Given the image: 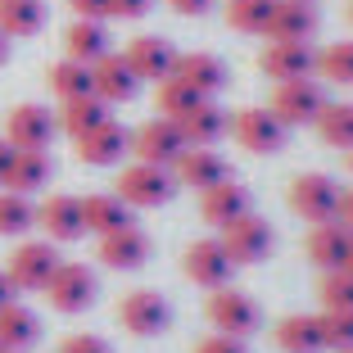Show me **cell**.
<instances>
[{
    "label": "cell",
    "instance_id": "1",
    "mask_svg": "<svg viewBox=\"0 0 353 353\" xmlns=\"http://www.w3.org/2000/svg\"><path fill=\"white\" fill-rule=\"evenodd\" d=\"M114 195L127 208H159L176 195V176H172V168H159V163H132L118 172Z\"/></svg>",
    "mask_w": 353,
    "mask_h": 353
},
{
    "label": "cell",
    "instance_id": "2",
    "mask_svg": "<svg viewBox=\"0 0 353 353\" xmlns=\"http://www.w3.org/2000/svg\"><path fill=\"white\" fill-rule=\"evenodd\" d=\"M59 263L63 259L54 250V240H23V245H14L10 263H5V276L14 290H46Z\"/></svg>",
    "mask_w": 353,
    "mask_h": 353
},
{
    "label": "cell",
    "instance_id": "3",
    "mask_svg": "<svg viewBox=\"0 0 353 353\" xmlns=\"http://www.w3.org/2000/svg\"><path fill=\"white\" fill-rule=\"evenodd\" d=\"M290 213L303 222H335L340 213V186H335V176L326 172H303L290 181Z\"/></svg>",
    "mask_w": 353,
    "mask_h": 353
},
{
    "label": "cell",
    "instance_id": "4",
    "mask_svg": "<svg viewBox=\"0 0 353 353\" xmlns=\"http://www.w3.org/2000/svg\"><path fill=\"white\" fill-rule=\"evenodd\" d=\"M95 294H100V276H95L86 263H59L50 276V285H46V299H50L54 312H86L95 303Z\"/></svg>",
    "mask_w": 353,
    "mask_h": 353
},
{
    "label": "cell",
    "instance_id": "5",
    "mask_svg": "<svg viewBox=\"0 0 353 353\" xmlns=\"http://www.w3.org/2000/svg\"><path fill=\"white\" fill-rule=\"evenodd\" d=\"M118 326L136 340H150V335H163L172 326V303L159 290H132L118 299Z\"/></svg>",
    "mask_w": 353,
    "mask_h": 353
},
{
    "label": "cell",
    "instance_id": "6",
    "mask_svg": "<svg viewBox=\"0 0 353 353\" xmlns=\"http://www.w3.org/2000/svg\"><path fill=\"white\" fill-rule=\"evenodd\" d=\"M204 312H208V322H213V331L231 335V340L254 335V331H259V322H263L259 303H254L245 290H231V285H222V290L208 294V308Z\"/></svg>",
    "mask_w": 353,
    "mask_h": 353
},
{
    "label": "cell",
    "instance_id": "7",
    "mask_svg": "<svg viewBox=\"0 0 353 353\" xmlns=\"http://www.w3.org/2000/svg\"><path fill=\"white\" fill-rule=\"evenodd\" d=\"M268 109L285 127H308V123H317V118H322L326 91H322V82H312V77H299V82H276Z\"/></svg>",
    "mask_w": 353,
    "mask_h": 353
},
{
    "label": "cell",
    "instance_id": "8",
    "mask_svg": "<svg viewBox=\"0 0 353 353\" xmlns=\"http://www.w3.org/2000/svg\"><path fill=\"white\" fill-rule=\"evenodd\" d=\"M59 136V114H50L46 104H14L5 114V141L14 150H50Z\"/></svg>",
    "mask_w": 353,
    "mask_h": 353
},
{
    "label": "cell",
    "instance_id": "9",
    "mask_svg": "<svg viewBox=\"0 0 353 353\" xmlns=\"http://www.w3.org/2000/svg\"><path fill=\"white\" fill-rule=\"evenodd\" d=\"M231 136H236L240 150H250V154H276V150L285 145L290 127L281 123L272 109H263V104H250V109H240V114L231 118Z\"/></svg>",
    "mask_w": 353,
    "mask_h": 353
},
{
    "label": "cell",
    "instance_id": "10",
    "mask_svg": "<svg viewBox=\"0 0 353 353\" xmlns=\"http://www.w3.org/2000/svg\"><path fill=\"white\" fill-rule=\"evenodd\" d=\"M272 245H276V231H272L268 218H259V213H245V218L227 222L222 227V250L231 254V263H263L272 254Z\"/></svg>",
    "mask_w": 353,
    "mask_h": 353
},
{
    "label": "cell",
    "instance_id": "11",
    "mask_svg": "<svg viewBox=\"0 0 353 353\" xmlns=\"http://www.w3.org/2000/svg\"><path fill=\"white\" fill-rule=\"evenodd\" d=\"M186 150V136L172 118H150L132 132V154L136 163H159V168H172L176 154Z\"/></svg>",
    "mask_w": 353,
    "mask_h": 353
},
{
    "label": "cell",
    "instance_id": "12",
    "mask_svg": "<svg viewBox=\"0 0 353 353\" xmlns=\"http://www.w3.org/2000/svg\"><path fill=\"white\" fill-rule=\"evenodd\" d=\"M231 254L222 250V240H195V245H186V254H181V272H186V281H195V285H204V290H222V285H231Z\"/></svg>",
    "mask_w": 353,
    "mask_h": 353
},
{
    "label": "cell",
    "instance_id": "13",
    "mask_svg": "<svg viewBox=\"0 0 353 353\" xmlns=\"http://www.w3.org/2000/svg\"><path fill=\"white\" fill-rule=\"evenodd\" d=\"M259 68L272 82H299L317 73V50L308 41H268L259 54Z\"/></svg>",
    "mask_w": 353,
    "mask_h": 353
},
{
    "label": "cell",
    "instance_id": "14",
    "mask_svg": "<svg viewBox=\"0 0 353 353\" xmlns=\"http://www.w3.org/2000/svg\"><path fill=\"white\" fill-rule=\"evenodd\" d=\"M172 176H176V186H190V190H199V195H204L208 186L227 181L231 168H227V159H222L218 150H208V145H186L181 154H176V163H172Z\"/></svg>",
    "mask_w": 353,
    "mask_h": 353
},
{
    "label": "cell",
    "instance_id": "15",
    "mask_svg": "<svg viewBox=\"0 0 353 353\" xmlns=\"http://www.w3.org/2000/svg\"><path fill=\"white\" fill-rule=\"evenodd\" d=\"M127 63H132V73L141 77V82H163V77H172V68H176V46L168 41V37H154V32H145V37H136L132 46H127Z\"/></svg>",
    "mask_w": 353,
    "mask_h": 353
},
{
    "label": "cell",
    "instance_id": "16",
    "mask_svg": "<svg viewBox=\"0 0 353 353\" xmlns=\"http://www.w3.org/2000/svg\"><path fill=\"white\" fill-rule=\"evenodd\" d=\"M123 154H132V132L123 123H114V118L91 127L86 136H77V159L91 168H114L123 163Z\"/></svg>",
    "mask_w": 353,
    "mask_h": 353
},
{
    "label": "cell",
    "instance_id": "17",
    "mask_svg": "<svg viewBox=\"0 0 353 353\" xmlns=\"http://www.w3.org/2000/svg\"><path fill=\"white\" fill-rule=\"evenodd\" d=\"M37 227L54 240V245H68V240L86 236V213L77 195H50L46 204H37Z\"/></svg>",
    "mask_w": 353,
    "mask_h": 353
},
{
    "label": "cell",
    "instance_id": "18",
    "mask_svg": "<svg viewBox=\"0 0 353 353\" xmlns=\"http://www.w3.org/2000/svg\"><path fill=\"white\" fill-rule=\"evenodd\" d=\"M91 86L95 95H100L104 104H127L136 100V91H141V77L132 73V63H127V54H104V59L91 63Z\"/></svg>",
    "mask_w": 353,
    "mask_h": 353
},
{
    "label": "cell",
    "instance_id": "19",
    "mask_svg": "<svg viewBox=\"0 0 353 353\" xmlns=\"http://www.w3.org/2000/svg\"><path fill=\"white\" fill-rule=\"evenodd\" d=\"M100 263L114 272H141L150 263V236L141 227H123V231H109L100 236Z\"/></svg>",
    "mask_w": 353,
    "mask_h": 353
},
{
    "label": "cell",
    "instance_id": "20",
    "mask_svg": "<svg viewBox=\"0 0 353 353\" xmlns=\"http://www.w3.org/2000/svg\"><path fill=\"white\" fill-rule=\"evenodd\" d=\"M199 213H204L208 227H227V222L254 213V195L240 186L236 176H227V181H218V186L204 190V199H199Z\"/></svg>",
    "mask_w": 353,
    "mask_h": 353
},
{
    "label": "cell",
    "instance_id": "21",
    "mask_svg": "<svg viewBox=\"0 0 353 353\" xmlns=\"http://www.w3.org/2000/svg\"><path fill=\"white\" fill-rule=\"evenodd\" d=\"M176 82H186L190 91H199L204 100H213V95L227 86V63L218 59V54L208 50H195V54H176V68H172Z\"/></svg>",
    "mask_w": 353,
    "mask_h": 353
},
{
    "label": "cell",
    "instance_id": "22",
    "mask_svg": "<svg viewBox=\"0 0 353 353\" xmlns=\"http://www.w3.org/2000/svg\"><path fill=\"white\" fill-rule=\"evenodd\" d=\"M317 5H299V0H276L268 23V41H312L317 32Z\"/></svg>",
    "mask_w": 353,
    "mask_h": 353
},
{
    "label": "cell",
    "instance_id": "23",
    "mask_svg": "<svg viewBox=\"0 0 353 353\" xmlns=\"http://www.w3.org/2000/svg\"><path fill=\"white\" fill-rule=\"evenodd\" d=\"M281 353H322L326 340H322V317H312V312H290V317H281L276 331H272Z\"/></svg>",
    "mask_w": 353,
    "mask_h": 353
},
{
    "label": "cell",
    "instance_id": "24",
    "mask_svg": "<svg viewBox=\"0 0 353 353\" xmlns=\"http://www.w3.org/2000/svg\"><path fill=\"white\" fill-rule=\"evenodd\" d=\"M176 127H181V136H186V145H208L213 150L222 136L231 132V118L222 114L213 100H199L186 118H176Z\"/></svg>",
    "mask_w": 353,
    "mask_h": 353
},
{
    "label": "cell",
    "instance_id": "25",
    "mask_svg": "<svg viewBox=\"0 0 353 353\" xmlns=\"http://www.w3.org/2000/svg\"><path fill=\"white\" fill-rule=\"evenodd\" d=\"M54 176V159L46 150H19L14 154V168H10V181L5 190H19V195H37L41 186H50Z\"/></svg>",
    "mask_w": 353,
    "mask_h": 353
},
{
    "label": "cell",
    "instance_id": "26",
    "mask_svg": "<svg viewBox=\"0 0 353 353\" xmlns=\"http://www.w3.org/2000/svg\"><path fill=\"white\" fill-rule=\"evenodd\" d=\"M37 340H41V317L32 308H23L19 299L5 303V308H0V349H23L28 353Z\"/></svg>",
    "mask_w": 353,
    "mask_h": 353
},
{
    "label": "cell",
    "instance_id": "27",
    "mask_svg": "<svg viewBox=\"0 0 353 353\" xmlns=\"http://www.w3.org/2000/svg\"><path fill=\"white\" fill-rule=\"evenodd\" d=\"M349 236H353V231H344L340 222H317V227L308 231V263H312V268H322V272H335L344 263Z\"/></svg>",
    "mask_w": 353,
    "mask_h": 353
},
{
    "label": "cell",
    "instance_id": "28",
    "mask_svg": "<svg viewBox=\"0 0 353 353\" xmlns=\"http://www.w3.org/2000/svg\"><path fill=\"white\" fill-rule=\"evenodd\" d=\"M63 50L68 59H82V63H95L109 54V28L104 19H77L73 28L63 32Z\"/></svg>",
    "mask_w": 353,
    "mask_h": 353
},
{
    "label": "cell",
    "instance_id": "29",
    "mask_svg": "<svg viewBox=\"0 0 353 353\" xmlns=\"http://www.w3.org/2000/svg\"><path fill=\"white\" fill-rule=\"evenodd\" d=\"M109 104L100 100V95H77V100H63L59 104V132H68L77 141V136H86L91 127H100V123H109Z\"/></svg>",
    "mask_w": 353,
    "mask_h": 353
},
{
    "label": "cell",
    "instance_id": "30",
    "mask_svg": "<svg viewBox=\"0 0 353 353\" xmlns=\"http://www.w3.org/2000/svg\"><path fill=\"white\" fill-rule=\"evenodd\" d=\"M46 28V0H0V32L19 41Z\"/></svg>",
    "mask_w": 353,
    "mask_h": 353
},
{
    "label": "cell",
    "instance_id": "31",
    "mask_svg": "<svg viewBox=\"0 0 353 353\" xmlns=\"http://www.w3.org/2000/svg\"><path fill=\"white\" fill-rule=\"evenodd\" d=\"M82 213H86V231H95V236H109V231H123V227L136 222L132 208H127L118 195H86Z\"/></svg>",
    "mask_w": 353,
    "mask_h": 353
},
{
    "label": "cell",
    "instance_id": "32",
    "mask_svg": "<svg viewBox=\"0 0 353 353\" xmlns=\"http://www.w3.org/2000/svg\"><path fill=\"white\" fill-rule=\"evenodd\" d=\"M46 86H50V95L59 104L63 100H77V95H95V86H91V63H82V59H59V63H50Z\"/></svg>",
    "mask_w": 353,
    "mask_h": 353
},
{
    "label": "cell",
    "instance_id": "33",
    "mask_svg": "<svg viewBox=\"0 0 353 353\" xmlns=\"http://www.w3.org/2000/svg\"><path fill=\"white\" fill-rule=\"evenodd\" d=\"M312 127L322 132V141L331 150H344V154H349V150H353V100H340V104L326 100L322 118H317Z\"/></svg>",
    "mask_w": 353,
    "mask_h": 353
},
{
    "label": "cell",
    "instance_id": "34",
    "mask_svg": "<svg viewBox=\"0 0 353 353\" xmlns=\"http://www.w3.org/2000/svg\"><path fill=\"white\" fill-rule=\"evenodd\" d=\"M276 0H227V28L245 32V37H268V23Z\"/></svg>",
    "mask_w": 353,
    "mask_h": 353
},
{
    "label": "cell",
    "instance_id": "35",
    "mask_svg": "<svg viewBox=\"0 0 353 353\" xmlns=\"http://www.w3.org/2000/svg\"><path fill=\"white\" fill-rule=\"evenodd\" d=\"M32 227H37V204H32V195L0 190V236H28Z\"/></svg>",
    "mask_w": 353,
    "mask_h": 353
},
{
    "label": "cell",
    "instance_id": "36",
    "mask_svg": "<svg viewBox=\"0 0 353 353\" xmlns=\"http://www.w3.org/2000/svg\"><path fill=\"white\" fill-rule=\"evenodd\" d=\"M199 100H204V95L190 91V86H186V82H176V77H163V82H159V91H154L159 118H172V123H176V118H186Z\"/></svg>",
    "mask_w": 353,
    "mask_h": 353
},
{
    "label": "cell",
    "instance_id": "37",
    "mask_svg": "<svg viewBox=\"0 0 353 353\" xmlns=\"http://www.w3.org/2000/svg\"><path fill=\"white\" fill-rule=\"evenodd\" d=\"M317 73L331 86H353V41H331L317 50Z\"/></svg>",
    "mask_w": 353,
    "mask_h": 353
},
{
    "label": "cell",
    "instance_id": "38",
    "mask_svg": "<svg viewBox=\"0 0 353 353\" xmlns=\"http://www.w3.org/2000/svg\"><path fill=\"white\" fill-rule=\"evenodd\" d=\"M317 294H322V308H331V312H353V276H349L344 268L326 272L322 285H317Z\"/></svg>",
    "mask_w": 353,
    "mask_h": 353
},
{
    "label": "cell",
    "instance_id": "39",
    "mask_svg": "<svg viewBox=\"0 0 353 353\" xmlns=\"http://www.w3.org/2000/svg\"><path fill=\"white\" fill-rule=\"evenodd\" d=\"M322 317V340L326 349H353V312H317Z\"/></svg>",
    "mask_w": 353,
    "mask_h": 353
},
{
    "label": "cell",
    "instance_id": "40",
    "mask_svg": "<svg viewBox=\"0 0 353 353\" xmlns=\"http://www.w3.org/2000/svg\"><path fill=\"white\" fill-rule=\"evenodd\" d=\"M59 353H109V344H104L100 335H68V340L59 344Z\"/></svg>",
    "mask_w": 353,
    "mask_h": 353
},
{
    "label": "cell",
    "instance_id": "41",
    "mask_svg": "<svg viewBox=\"0 0 353 353\" xmlns=\"http://www.w3.org/2000/svg\"><path fill=\"white\" fill-rule=\"evenodd\" d=\"M195 353H245V344L231 340V335H204V340L195 344Z\"/></svg>",
    "mask_w": 353,
    "mask_h": 353
},
{
    "label": "cell",
    "instance_id": "42",
    "mask_svg": "<svg viewBox=\"0 0 353 353\" xmlns=\"http://www.w3.org/2000/svg\"><path fill=\"white\" fill-rule=\"evenodd\" d=\"M150 0H109V19H145Z\"/></svg>",
    "mask_w": 353,
    "mask_h": 353
},
{
    "label": "cell",
    "instance_id": "43",
    "mask_svg": "<svg viewBox=\"0 0 353 353\" xmlns=\"http://www.w3.org/2000/svg\"><path fill=\"white\" fill-rule=\"evenodd\" d=\"M168 10L181 14V19H204L213 10V0H168Z\"/></svg>",
    "mask_w": 353,
    "mask_h": 353
},
{
    "label": "cell",
    "instance_id": "44",
    "mask_svg": "<svg viewBox=\"0 0 353 353\" xmlns=\"http://www.w3.org/2000/svg\"><path fill=\"white\" fill-rule=\"evenodd\" d=\"M77 19H109V0H68Z\"/></svg>",
    "mask_w": 353,
    "mask_h": 353
},
{
    "label": "cell",
    "instance_id": "45",
    "mask_svg": "<svg viewBox=\"0 0 353 353\" xmlns=\"http://www.w3.org/2000/svg\"><path fill=\"white\" fill-rule=\"evenodd\" d=\"M14 154H19V150H14L10 141H5V136H0V190H5V181H10V168H14Z\"/></svg>",
    "mask_w": 353,
    "mask_h": 353
},
{
    "label": "cell",
    "instance_id": "46",
    "mask_svg": "<svg viewBox=\"0 0 353 353\" xmlns=\"http://www.w3.org/2000/svg\"><path fill=\"white\" fill-rule=\"evenodd\" d=\"M335 222H340L344 231H353V190H340V213H335Z\"/></svg>",
    "mask_w": 353,
    "mask_h": 353
},
{
    "label": "cell",
    "instance_id": "47",
    "mask_svg": "<svg viewBox=\"0 0 353 353\" xmlns=\"http://www.w3.org/2000/svg\"><path fill=\"white\" fill-rule=\"evenodd\" d=\"M5 303H14V285H10V276L0 272V308H5Z\"/></svg>",
    "mask_w": 353,
    "mask_h": 353
},
{
    "label": "cell",
    "instance_id": "48",
    "mask_svg": "<svg viewBox=\"0 0 353 353\" xmlns=\"http://www.w3.org/2000/svg\"><path fill=\"white\" fill-rule=\"evenodd\" d=\"M340 268H344V272L353 276V236H349V250H344V263H340Z\"/></svg>",
    "mask_w": 353,
    "mask_h": 353
},
{
    "label": "cell",
    "instance_id": "49",
    "mask_svg": "<svg viewBox=\"0 0 353 353\" xmlns=\"http://www.w3.org/2000/svg\"><path fill=\"white\" fill-rule=\"evenodd\" d=\"M10 59V37H5V32H0V63Z\"/></svg>",
    "mask_w": 353,
    "mask_h": 353
},
{
    "label": "cell",
    "instance_id": "50",
    "mask_svg": "<svg viewBox=\"0 0 353 353\" xmlns=\"http://www.w3.org/2000/svg\"><path fill=\"white\" fill-rule=\"evenodd\" d=\"M344 168H349V172H353V150H349V154H344Z\"/></svg>",
    "mask_w": 353,
    "mask_h": 353
},
{
    "label": "cell",
    "instance_id": "51",
    "mask_svg": "<svg viewBox=\"0 0 353 353\" xmlns=\"http://www.w3.org/2000/svg\"><path fill=\"white\" fill-rule=\"evenodd\" d=\"M0 353H23V349H0Z\"/></svg>",
    "mask_w": 353,
    "mask_h": 353
},
{
    "label": "cell",
    "instance_id": "52",
    "mask_svg": "<svg viewBox=\"0 0 353 353\" xmlns=\"http://www.w3.org/2000/svg\"><path fill=\"white\" fill-rule=\"evenodd\" d=\"M299 5H317V0H299Z\"/></svg>",
    "mask_w": 353,
    "mask_h": 353
},
{
    "label": "cell",
    "instance_id": "53",
    "mask_svg": "<svg viewBox=\"0 0 353 353\" xmlns=\"http://www.w3.org/2000/svg\"><path fill=\"white\" fill-rule=\"evenodd\" d=\"M335 353H353V349H335Z\"/></svg>",
    "mask_w": 353,
    "mask_h": 353
},
{
    "label": "cell",
    "instance_id": "54",
    "mask_svg": "<svg viewBox=\"0 0 353 353\" xmlns=\"http://www.w3.org/2000/svg\"><path fill=\"white\" fill-rule=\"evenodd\" d=\"M349 19H353V5H349Z\"/></svg>",
    "mask_w": 353,
    "mask_h": 353
}]
</instances>
